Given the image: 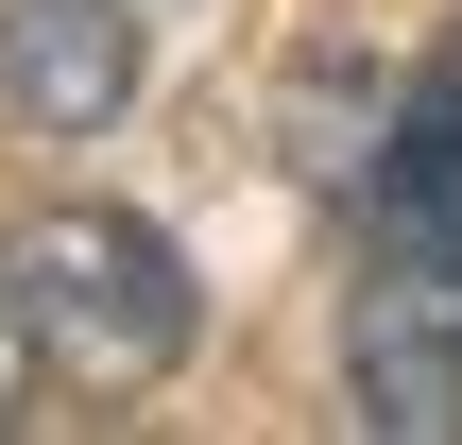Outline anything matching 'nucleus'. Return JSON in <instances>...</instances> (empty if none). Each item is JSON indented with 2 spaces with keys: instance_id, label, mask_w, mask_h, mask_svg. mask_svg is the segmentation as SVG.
Listing matches in <instances>:
<instances>
[{
  "instance_id": "obj_1",
  "label": "nucleus",
  "mask_w": 462,
  "mask_h": 445,
  "mask_svg": "<svg viewBox=\"0 0 462 445\" xmlns=\"http://www.w3.org/2000/svg\"><path fill=\"white\" fill-rule=\"evenodd\" d=\"M360 429L462 445V51L411 86L394 120V172H377V274H360Z\"/></svg>"
},
{
  "instance_id": "obj_4",
  "label": "nucleus",
  "mask_w": 462,
  "mask_h": 445,
  "mask_svg": "<svg viewBox=\"0 0 462 445\" xmlns=\"http://www.w3.org/2000/svg\"><path fill=\"white\" fill-rule=\"evenodd\" d=\"M34 412V326H17V292H0V429Z\"/></svg>"
},
{
  "instance_id": "obj_3",
  "label": "nucleus",
  "mask_w": 462,
  "mask_h": 445,
  "mask_svg": "<svg viewBox=\"0 0 462 445\" xmlns=\"http://www.w3.org/2000/svg\"><path fill=\"white\" fill-rule=\"evenodd\" d=\"M137 103V0H0V120L17 137H103Z\"/></svg>"
},
{
  "instance_id": "obj_2",
  "label": "nucleus",
  "mask_w": 462,
  "mask_h": 445,
  "mask_svg": "<svg viewBox=\"0 0 462 445\" xmlns=\"http://www.w3.org/2000/svg\"><path fill=\"white\" fill-rule=\"evenodd\" d=\"M0 292H17L34 360H51V377H86V394H154V377L189 360V326H206L189 257H171L137 206H51V223H17Z\"/></svg>"
}]
</instances>
